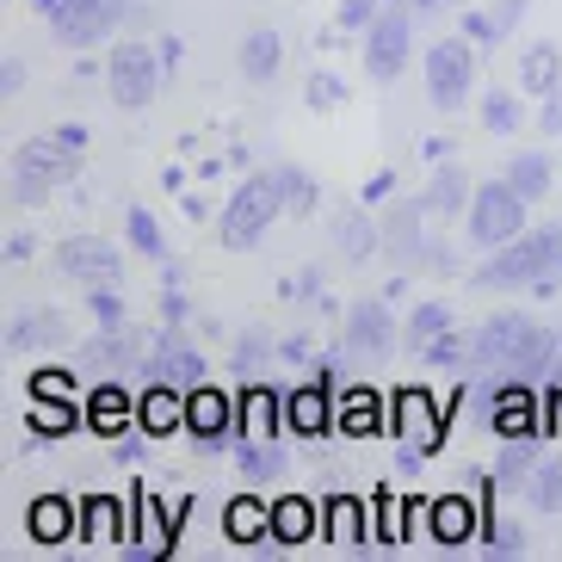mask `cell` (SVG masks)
<instances>
[{"label":"cell","mask_w":562,"mask_h":562,"mask_svg":"<svg viewBox=\"0 0 562 562\" xmlns=\"http://www.w3.org/2000/svg\"><path fill=\"white\" fill-rule=\"evenodd\" d=\"M87 161V124H63V131H44L32 143H19L13 161H7V199L13 204H44L56 186H68Z\"/></svg>","instance_id":"6da1fadb"},{"label":"cell","mask_w":562,"mask_h":562,"mask_svg":"<svg viewBox=\"0 0 562 562\" xmlns=\"http://www.w3.org/2000/svg\"><path fill=\"white\" fill-rule=\"evenodd\" d=\"M476 364H488V371H507V378H538V371H550L562 352V340L544 328V322H531V315L519 310H501L488 315L476 334Z\"/></svg>","instance_id":"7a4b0ae2"},{"label":"cell","mask_w":562,"mask_h":562,"mask_svg":"<svg viewBox=\"0 0 562 562\" xmlns=\"http://www.w3.org/2000/svg\"><path fill=\"white\" fill-rule=\"evenodd\" d=\"M562 279V223H538V229H519L513 241H501L488 260H482L476 284H495V291H513V284H550Z\"/></svg>","instance_id":"3957f363"},{"label":"cell","mask_w":562,"mask_h":562,"mask_svg":"<svg viewBox=\"0 0 562 562\" xmlns=\"http://www.w3.org/2000/svg\"><path fill=\"white\" fill-rule=\"evenodd\" d=\"M284 216V192H279V173L266 167V173H248V180L235 186V199L223 204V216H216V248L229 254H248L266 241V229Z\"/></svg>","instance_id":"277c9868"},{"label":"cell","mask_w":562,"mask_h":562,"mask_svg":"<svg viewBox=\"0 0 562 562\" xmlns=\"http://www.w3.org/2000/svg\"><path fill=\"white\" fill-rule=\"evenodd\" d=\"M420 75H427V100L432 112L458 117L463 105L476 100V44L463 32L439 37V44H427V56H420Z\"/></svg>","instance_id":"5b68a950"},{"label":"cell","mask_w":562,"mask_h":562,"mask_svg":"<svg viewBox=\"0 0 562 562\" xmlns=\"http://www.w3.org/2000/svg\"><path fill=\"white\" fill-rule=\"evenodd\" d=\"M526 211H531V204L519 199L507 180H482L476 199H470V211H463V235H470V248L495 254L501 241H513V235L526 229Z\"/></svg>","instance_id":"8992f818"},{"label":"cell","mask_w":562,"mask_h":562,"mask_svg":"<svg viewBox=\"0 0 562 562\" xmlns=\"http://www.w3.org/2000/svg\"><path fill=\"white\" fill-rule=\"evenodd\" d=\"M161 81H167V68H161V56H155V44H117V50L105 56V87H112L117 112H149Z\"/></svg>","instance_id":"52a82bcc"},{"label":"cell","mask_w":562,"mask_h":562,"mask_svg":"<svg viewBox=\"0 0 562 562\" xmlns=\"http://www.w3.org/2000/svg\"><path fill=\"white\" fill-rule=\"evenodd\" d=\"M124 19H131V0H56L50 32L63 50H93V44L117 37Z\"/></svg>","instance_id":"ba28073f"},{"label":"cell","mask_w":562,"mask_h":562,"mask_svg":"<svg viewBox=\"0 0 562 562\" xmlns=\"http://www.w3.org/2000/svg\"><path fill=\"white\" fill-rule=\"evenodd\" d=\"M364 75L371 81H402L414 63V13H402V7H383L371 25H364Z\"/></svg>","instance_id":"9c48e42d"},{"label":"cell","mask_w":562,"mask_h":562,"mask_svg":"<svg viewBox=\"0 0 562 562\" xmlns=\"http://www.w3.org/2000/svg\"><path fill=\"white\" fill-rule=\"evenodd\" d=\"M186 432L199 439V451H223V439H241V396H223V390L199 383L186 396Z\"/></svg>","instance_id":"30bf717a"},{"label":"cell","mask_w":562,"mask_h":562,"mask_svg":"<svg viewBox=\"0 0 562 562\" xmlns=\"http://www.w3.org/2000/svg\"><path fill=\"white\" fill-rule=\"evenodd\" d=\"M136 371H143V378H161V383H180V390H199V383H211V364H204V352L192 347L180 328H167L161 340L143 352V364H136Z\"/></svg>","instance_id":"8fae6325"},{"label":"cell","mask_w":562,"mask_h":562,"mask_svg":"<svg viewBox=\"0 0 562 562\" xmlns=\"http://www.w3.org/2000/svg\"><path fill=\"white\" fill-rule=\"evenodd\" d=\"M56 272L81 284H117L124 279V248L105 241V235H75V241L56 248Z\"/></svg>","instance_id":"7c38bea8"},{"label":"cell","mask_w":562,"mask_h":562,"mask_svg":"<svg viewBox=\"0 0 562 562\" xmlns=\"http://www.w3.org/2000/svg\"><path fill=\"white\" fill-rule=\"evenodd\" d=\"M396 315H390V303L383 297H359L347 310V328H340V340H347V352H359V359H383V352H396Z\"/></svg>","instance_id":"4fadbf2b"},{"label":"cell","mask_w":562,"mask_h":562,"mask_svg":"<svg viewBox=\"0 0 562 562\" xmlns=\"http://www.w3.org/2000/svg\"><path fill=\"white\" fill-rule=\"evenodd\" d=\"M420 216H427V204H420V199L390 204V216H383V254L396 260L402 279L427 266V235H420Z\"/></svg>","instance_id":"5bb4252c"},{"label":"cell","mask_w":562,"mask_h":562,"mask_svg":"<svg viewBox=\"0 0 562 562\" xmlns=\"http://www.w3.org/2000/svg\"><path fill=\"white\" fill-rule=\"evenodd\" d=\"M531 13V0H488V7H463L458 32L476 44V50H501L513 32H519V19Z\"/></svg>","instance_id":"9a60e30c"},{"label":"cell","mask_w":562,"mask_h":562,"mask_svg":"<svg viewBox=\"0 0 562 562\" xmlns=\"http://www.w3.org/2000/svg\"><path fill=\"white\" fill-rule=\"evenodd\" d=\"M396 427L432 458L446 439V402H432V390H396Z\"/></svg>","instance_id":"2e32d148"},{"label":"cell","mask_w":562,"mask_h":562,"mask_svg":"<svg viewBox=\"0 0 562 562\" xmlns=\"http://www.w3.org/2000/svg\"><path fill=\"white\" fill-rule=\"evenodd\" d=\"M470 199H476V180L463 173L458 155H451V161H432V180H427V192H420L427 216H463V211H470Z\"/></svg>","instance_id":"e0dca14e"},{"label":"cell","mask_w":562,"mask_h":562,"mask_svg":"<svg viewBox=\"0 0 562 562\" xmlns=\"http://www.w3.org/2000/svg\"><path fill=\"white\" fill-rule=\"evenodd\" d=\"M186 396H192V390L149 378V390L136 396V427L155 432V439H161V432H180V427H186Z\"/></svg>","instance_id":"ac0fdd59"},{"label":"cell","mask_w":562,"mask_h":562,"mask_svg":"<svg viewBox=\"0 0 562 562\" xmlns=\"http://www.w3.org/2000/svg\"><path fill=\"white\" fill-rule=\"evenodd\" d=\"M235 68H241V81L254 87H272L284 68V37L272 32V25H254L248 37H241V50H235Z\"/></svg>","instance_id":"d6986e66"},{"label":"cell","mask_w":562,"mask_h":562,"mask_svg":"<svg viewBox=\"0 0 562 562\" xmlns=\"http://www.w3.org/2000/svg\"><path fill=\"white\" fill-rule=\"evenodd\" d=\"M81 364H100V371H117V378H124V371L143 364V334L136 328H100L81 347Z\"/></svg>","instance_id":"ffe728a7"},{"label":"cell","mask_w":562,"mask_h":562,"mask_svg":"<svg viewBox=\"0 0 562 562\" xmlns=\"http://www.w3.org/2000/svg\"><path fill=\"white\" fill-rule=\"evenodd\" d=\"M284 446H279V432H241V446H235V470L248 482H279L284 476Z\"/></svg>","instance_id":"44dd1931"},{"label":"cell","mask_w":562,"mask_h":562,"mask_svg":"<svg viewBox=\"0 0 562 562\" xmlns=\"http://www.w3.org/2000/svg\"><path fill=\"white\" fill-rule=\"evenodd\" d=\"M68 328H63V315L50 310H25L7 322V352H37V347H63Z\"/></svg>","instance_id":"7402d4cb"},{"label":"cell","mask_w":562,"mask_h":562,"mask_svg":"<svg viewBox=\"0 0 562 562\" xmlns=\"http://www.w3.org/2000/svg\"><path fill=\"white\" fill-rule=\"evenodd\" d=\"M501 180L519 192L526 204H538V199H550V186H557V167H550V155H538V149H519L507 167H501Z\"/></svg>","instance_id":"603a6c76"},{"label":"cell","mask_w":562,"mask_h":562,"mask_svg":"<svg viewBox=\"0 0 562 562\" xmlns=\"http://www.w3.org/2000/svg\"><path fill=\"white\" fill-rule=\"evenodd\" d=\"M432 538L446 550H458V544H470V538H482V519H476V507L463 495H446V501H432Z\"/></svg>","instance_id":"cb8c5ba5"},{"label":"cell","mask_w":562,"mask_h":562,"mask_svg":"<svg viewBox=\"0 0 562 562\" xmlns=\"http://www.w3.org/2000/svg\"><path fill=\"white\" fill-rule=\"evenodd\" d=\"M87 420H93L100 432H117L124 420H136V396L117 383V371L100 383V390H93V396H87Z\"/></svg>","instance_id":"d4e9b609"},{"label":"cell","mask_w":562,"mask_h":562,"mask_svg":"<svg viewBox=\"0 0 562 562\" xmlns=\"http://www.w3.org/2000/svg\"><path fill=\"white\" fill-rule=\"evenodd\" d=\"M550 87H562V50L557 44H531V50L519 56V93L544 100Z\"/></svg>","instance_id":"484cf974"},{"label":"cell","mask_w":562,"mask_h":562,"mask_svg":"<svg viewBox=\"0 0 562 562\" xmlns=\"http://www.w3.org/2000/svg\"><path fill=\"white\" fill-rule=\"evenodd\" d=\"M334 235H340V260H352V266H364L371 254H383V223H371L364 204L340 216V229H334Z\"/></svg>","instance_id":"4316f807"},{"label":"cell","mask_w":562,"mask_h":562,"mask_svg":"<svg viewBox=\"0 0 562 562\" xmlns=\"http://www.w3.org/2000/svg\"><path fill=\"white\" fill-rule=\"evenodd\" d=\"M476 117H482L488 136H519L526 131V105L513 100V87H488V93L476 100Z\"/></svg>","instance_id":"83f0119b"},{"label":"cell","mask_w":562,"mask_h":562,"mask_svg":"<svg viewBox=\"0 0 562 562\" xmlns=\"http://www.w3.org/2000/svg\"><path fill=\"white\" fill-rule=\"evenodd\" d=\"M334 402H340V396L315 390V383H310V390H291V396H284V420H291L297 432H322L334 420Z\"/></svg>","instance_id":"f1b7e54d"},{"label":"cell","mask_w":562,"mask_h":562,"mask_svg":"<svg viewBox=\"0 0 562 562\" xmlns=\"http://www.w3.org/2000/svg\"><path fill=\"white\" fill-rule=\"evenodd\" d=\"M279 408H284V390L248 383L241 390V432H279Z\"/></svg>","instance_id":"f546056e"},{"label":"cell","mask_w":562,"mask_h":562,"mask_svg":"<svg viewBox=\"0 0 562 562\" xmlns=\"http://www.w3.org/2000/svg\"><path fill=\"white\" fill-rule=\"evenodd\" d=\"M531 470H538V432H519V439H507L495 458V482H513V488H526Z\"/></svg>","instance_id":"4dcf8cb0"},{"label":"cell","mask_w":562,"mask_h":562,"mask_svg":"<svg viewBox=\"0 0 562 562\" xmlns=\"http://www.w3.org/2000/svg\"><path fill=\"white\" fill-rule=\"evenodd\" d=\"M272 173H279V192H284V216H315V204H322V186H315L297 161H279Z\"/></svg>","instance_id":"1f68e13d"},{"label":"cell","mask_w":562,"mask_h":562,"mask_svg":"<svg viewBox=\"0 0 562 562\" xmlns=\"http://www.w3.org/2000/svg\"><path fill=\"white\" fill-rule=\"evenodd\" d=\"M124 248H136L143 260H155V266L167 260V235H161V223H155L143 204H131V211H124Z\"/></svg>","instance_id":"d6a6232c"},{"label":"cell","mask_w":562,"mask_h":562,"mask_svg":"<svg viewBox=\"0 0 562 562\" xmlns=\"http://www.w3.org/2000/svg\"><path fill=\"white\" fill-rule=\"evenodd\" d=\"M272 531H279L284 544H310V531H315V507L310 501H272Z\"/></svg>","instance_id":"836d02e7"},{"label":"cell","mask_w":562,"mask_h":562,"mask_svg":"<svg viewBox=\"0 0 562 562\" xmlns=\"http://www.w3.org/2000/svg\"><path fill=\"white\" fill-rule=\"evenodd\" d=\"M526 495H531V507H538V513H562V451H557V458H538Z\"/></svg>","instance_id":"e575fe53"},{"label":"cell","mask_w":562,"mask_h":562,"mask_svg":"<svg viewBox=\"0 0 562 562\" xmlns=\"http://www.w3.org/2000/svg\"><path fill=\"white\" fill-rule=\"evenodd\" d=\"M446 328H458V322H451V310H446V303H420V310H414L408 322H402V340H408V347L420 352V347H427V340H439V334H446Z\"/></svg>","instance_id":"d590c367"},{"label":"cell","mask_w":562,"mask_h":562,"mask_svg":"<svg viewBox=\"0 0 562 562\" xmlns=\"http://www.w3.org/2000/svg\"><path fill=\"white\" fill-rule=\"evenodd\" d=\"M420 359H427V364H458V371H470V364H476V340H470V334H458V328H446L439 340H427V347H420Z\"/></svg>","instance_id":"8d00e7d4"},{"label":"cell","mask_w":562,"mask_h":562,"mask_svg":"<svg viewBox=\"0 0 562 562\" xmlns=\"http://www.w3.org/2000/svg\"><path fill=\"white\" fill-rule=\"evenodd\" d=\"M303 105H310V112H340V105H347V81L328 75V68H310V81H303Z\"/></svg>","instance_id":"74e56055"},{"label":"cell","mask_w":562,"mask_h":562,"mask_svg":"<svg viewBox=\"0 0 562 562\" xmlns=\"http://www.w3.org/2000/svg\"><path fill=\"white\" fill-rule=\"evenodd\" d=\"M272 531V507H260V501H235L229 507V538L235 544H254V538H266Z\"/></svg>","instance_id":"f35d334b"},{"label":"cell","mask_w":562,"mask_h":562,"mask_svg":"<svg viewBox=\"0 0 562 562\" xmlns=\"http://www.w3.org/2000/svg\"><path fill=\"white\" fill-rule=\"evenodd\" d=\"M328 538H334V544H347V550H364V544H371V531L359 526V507H352L347 495L328 507Z\"/></svg>","instance_id":"ab89813d"},{"label":"cell","mask_w":562,"mask_h":562,"mask_svg":"<svg viewBox=\"0 0 562 562\" xmlns=\"http://www.w3.org/2000/svg\"><path fill=\"white\" fill-rule=\"evenodd\" d=\"M87 310L100 315V328H124V315H131V303H124V279L117 284H87Z\"/></svg>","instance_id":"60d3db41"},{"label":"cell","mask_w":562,"mask_h":562,"mask_svg":"<svg viewBox=\"0 0 562 562\" xmlns=\"http://www.w3.org/2000/svg\"><path fill=\"white\" fill-rule=\"evenodd\" d=\"M482 550H488V557H495V562H519V557H526V531H519V526H507V519H482Z\"/></svg>","instance_id":"b9f144b4"},{"label":"cell","mask_w":562,"mask_h":562,"mask_svg":"<svg viewBox=\"0 0 562 562\" xmlns=\"http://www.w3.org/2000/svg\"><path fill=\"white\" fill-rule=\"evenodd\" d=\"M68 526H75V519H68L63 501H37V507H32V538H37V544H63Z\"/></svg>","instance_id":"7bdbcfd3"},{"label":"cell","mask_w":562,"mask_h":562,"mask_svg":"<svg viewBox=\"0 0 562 562\" xmlns=\"http://www.w3.org/2000/svg\"><path fill=\"white\" fill-rule=\"evenodd\" d=\"M371 420H378V390H347V396H340V427L359 432V427H371Z\"/></svg>","instance_id":"ee69618b"},{"label":"cell","mask_w":562,"mask_h":562,"mask_svg":"<svg viewBox=\"0 0 562 562\" xmlns=\"http://www.w3.org/2000/svg\"><path fill=\"white\" fill-rule=\"evenodd\" d=\"M266 364H272L266 334H241V340H235V371H241V378H260Z\"/></svg>","instance_id":"f6af8a7d"},{"label":"cell","mask_w":562,"mask_h":562,"mask_svg":"<svg viewBox=\"0 0 562 562\" xmlns=\"http://www.w3.org/2000/svg\"><path fill=\"white\" fill-rule=\"evenodd\" d=\"M383 7H390V0H340V7H334V32H364Z\"/></svg>","instance_id":"bcb514c9"},{"label":"cell","mask_w":562,"mask_h":562,"mask_svg":"<svg viewBox=\"0 0 562 562\" xmlns=\"http://www.w3.org/2000/svg\"><path fill=\"white\" fill-rule=\"evenodd\" d=\"M186 315H192V297H186L180 284H161V322L167 328H186Z\"/></svg>","instance_id":"7dc6e473"},{"label":"cell","mask_w":562,"mask_h":562,"mask_svg":"<svg viewBox=\"0 0 562 562\" xmlns=\"http://www.w3.org/2000/svg\"><path fill=\"white\" fill-rule=\"evenodd\" d=\"M538 131L562 136V87H550V93H544V105H538Z\"/></svg>","instance_id":"c3c4849f"},{"label":"cell","mask_w":562,"mask_h":562,"mask_svg":"<svg viewBox=\"0 0 562 562\" xmlns=\"http://www.w3.org/2000/svg\"><path fill=\"white\" fill-rule=\"evenodd\" d=\"M291 303H322V272L315 266H303L297 279H291Z\"/></svg>","instance_id":"681fc988"},{"label":"cell","mask_w":562,"mask_h":562,"mask_svg":"<svg viewBox=\"0 0 562 562\" xmlns=\"http://www.w3.org/2000/svg\"><path fill=\"white\" fill-rule=\"evenodd\" d=\"M19 87H25V63L7 50V56H0V93H7V100H19Z\"/></svg>","instance_id":"f907efd6"},{"label":"cell","mask_w":562,"mask_h":562,"mask_svg":"<svg viewBox=\"0 0 562 562\" xmlns=\"http://www.w3.org/2000/svg\"><path fill=\"white\" fill-rule=\"evenodd\" d=\"M279 359L310 364V359H315V340H310V334H284V340H279Z\"/></svg>","instance_id":"816d5d0a"},{"label":"cell","mask_w":562,"mask_h":562,"mask_svg":"<svg viewBox=\"0 0 562 562\" xmlns=\"http://www.w3.org/2000/svg\"><path fill=\"white\" fill-rule=\"evenodd\" d=\"M383 192H396V167H383V173H371L359 199H364V204H383Z\"/></svg>","instance_id":"f5cc1de1"},{"label":"cell","mask_w":562,"mask_h":562,"mask_svg":"<svg viewBox=\"0 0 562 562\" xmlns=\"http://www.w3.org/2000/svg\"><path fill=\"white\" fill-rule=\"evenodd\" d=\"M544 432H562V378H550L544 390Z\"/></svg>","instance_id":"db71d44e"},{"label":"cell","mask_w":562,"mask_h":562,"mask_svg":"<svg viewBox=\"0 0 562 562\" xmlns=\"http://www.w3.org/2000/svg\"><path fill=\"white\" fill-rule=\"evenodd\" d=\"M155 56H161V68L173 75V68H180V56H186V44H180L173 32H167V37H155Z\"/></svg>","instance_id":"11a10c76"},{"label":"cell","mask_w":562,"mask_h":562,"mask_svg":"<svg viewBox=\"0 0 562 562\" xmlns=\"http://www.w3.org/2000/svg\"><path fill=\"white\" fill-rule=\"evenodd\" d=\"M32 420H37V427H68V420H75V408H50V402H37Z\"/></svg>","instance_id":"9f6ffc18"},{"label":"cell","mask_w":562,"mask_h":562,"mask_svg":"<svg viewBox=\"0 0 562 562\" xmlns=\"http://www.w3.org/2000/svg\"><path fill=\"white\" fill-rule=\"evenodd\" d=\"M32 248H37L32 235H7V266H25V260H32Z\"/></svg>","instance_id":"6f0895ef"},{"label":"cell","mask_w":562,"mask_h":562,"mask_svg":"<svg viewBox=\"0 0 562 562\" xmlns=\"http://www.w3.org/2000/svg\"><path fill=\"white\" fill-rule=\"evenodd\" d=\"M390 7H402V13H414V19H427V13H439V0H390Z\"/></svg>","instance_id":"680465c9"},{"label":"cell","mask_w":562,"mask_h":562,"mask_svg":"<svg viewBox=\"0 0 562 562\" xmlns=\"http://www.w3.org/2000/svg\"><path fill=\"white\" fill-rule=\"evenodd\" d=\"M451 149H458L451 136H432V143H427V161H451Z\"/></svg>","instance_id":"91938a15"},{"label":"cell","mask_w":562,"mask_h":562,"mask_svg":"<svg viewBox=\"0 0 562 562\" xmlns=\"http://www.w3.org/2000/svg\"><path fill=\"white\" fill-rule=\"evenodd\" d=\"M32 13H37V19H50V13H56V0H32Z\"/></svg>","instance_id":"94428289"},{"label":"cell","mask_w":562,"mask_h":562,"mask_svg":"<svg viewBox=\"0 0 562 562\" xmlns=\"http://www.w3.org/2000/svg\"><path fill=\"white\" fill-rule=\"evenodd\" d=\"M550 378H562V352H557V364H550Z\"/></svg>","instance_id":"6125c7cd"},{"label":"cell","mask_w":562,"mask_h":562,"mask_svg":"<svg viewBox=\"0 0 562 562\" xmlns=\"http://www.w3.org/2000/svg\"><path fill=\"white\" fill-rule=\"evenodd\" d=\"M439 7H470V0H439Z\"/></svg>","instance_id":"be15d7a7"}]
</instances>
